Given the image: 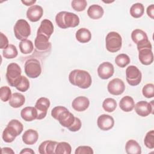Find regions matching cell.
Returning a JSON list of instances; mask_svg holds the SVG:
<instances>
[{
	"label": "cell",
	"instance_id": "ee69618b",
	"mask_svg": "<svg viewBox=\"0 0 154 154\" xmlns=\"http://www.w3.org/2000/svg\"><path fill=\"white\" fill-rule=\"evenodd\" d=\"M1 153L2 154H14V152L10 147H2L1 149Z\"/></svg>",
	"mask_w": 154,
	"mask_h": 154
},
{
	"label": "cell",
	"instance_id": "f546056e",
	"mask_svg": "<svg viewBox=\"0 0 154 154\" xmlns=\"http://www.w3.org/2000/svg\"><path fill=\"white\" fill-rule=\"evenodd\" d=\"M20 52L23 54H29L31 53L34 49L32 42L28 39L22 40L19 45Z\"/></svg>",
	"mask_w": 154,
	"mask_h": 154
},
{
	"label": "cell",
	"instance_id": "ac0fdd59",
	"mask_svg": "<svg viewBox=\"0 0 154 154\" xmlns=\"http://www.w3.org/2000/svg\"><path fill=\"white\" fill-rule=\"evenodd\" d=\"M54 32V25L52 22L47 19H43L38 29L37 30V34H43L48 38H50L51 35L53 34Z\"/></svg>",
	"mask_w": 154,
	"mask_h": 154
},
{
	"label": "cell",
	"instance_id": "30bf717a",
	"mask_svg": "<svg viewBox=\"0 0 154 154\" xmlns=\"http://www.w3.org/2000/svg\"><path fill=\"white\" fill-rule=\"evenodd\" d=\"M49 106L50 101L46 97H42L37 100L34 107L37 111V120H42L46 117Z\"/></svg>",
	"mask_w": 154,
	"mask_h": 154
},
{
	"label": "cell",
	"instance_id": "f35d334b",
	"mask_svg": "<svg viewBox=\"0 0 154 154\" xmlns=\"http://www.w3.org/2000/svg\"><path fill=\"white\" fill-rule=\"evenodd\" d=\"M143 95L146 98H152L154 96V85L153 84H146L142 89Z\"/></svg>",
	"mask_w": 154,
	"mask_h": 154
},
{
	"label": "cell",
	"instance_id": "f1b7e54d",
	"mask_svg": "<svg viewBox=\"0 0 154 154\" xmlns=\"http://www.w3.org/2000/svg\"><path fill=\"white\" fill-rule=\"evenodd\" d=\"M130 14L134 18L141 17L144 13V7L141 3L134 4L130 8Z\"/></svg>",
	"mask_w": 154,
	"mask_h": 154
},
{
	"label": "cell",
	"instance_id": "b9f144b4",
	"mask_svg": "<svg viewBox=\"0 0 154 154\" xmlns=\"http://www.w3.org/2000/svg\"><path fill=\"white\" fill-rule=\"evenodd\" d=\"M1 35V43H0V48L1 49H5L9 45L8 40L6 35H5L2 32L0 33Z\"/></svg>",
	"mask_w": 154,
	"mask_h": 154
},
{
	"label": "cell",
	"instance_id": "4316f807",
	"mask_svg": "<svg viewBox=\"0 0 154 154\" xmlns=\"http://www.w3.org/2000/svg\"><path fill=\"white\" fill-rule=\"evenodd\" d=\"M125 150L128 154H140L141 153V146L134 140H129L126 142Z\"/></svg>",
	"mask_w": 154,
	"mask_h": 154
},
{
	"label": "cell",
	"instance_id": "cb8c5ba5",
	"mask_svg": "<svg viewBox=\"0 0 154 154\" xmlns=\"http://www.w3.org/2000/svg\"><path fill=\"white\" fill-rule=\"evenodd\" d=\"M135 102L133 98L129 96H125L122 98L119 102L120 109L125 112H130L133 110Z\"/></svg>",
	"mask_w": 154,
	"mask_h": 154
},
{
	"label": "cell",
	"instance_id": "7a4b0ae2",
	"mask_svg": "<svg viewBox=\"0 0 154 154\" xmlns=\"http://www.w3.org/2000/svg\"><path fill=\"white\" fill-rule=\"evenodd\" d=\"M70 84L79 88L86 89L90 87L92 79L90 73L84 70L75 69L70 72L69 75Z\"/></svg>",
	"mask_w": 154,
	"mask_h": 154
},
{
	"label": "cell",
	"instance_id": "2e32d148",
	"mask_svg": "<svg viewBox=\"0 0 154 154\" xmlns=\"http://www.w3.org/2000/svg\"><path fill=\"white\" fill-rule=\"evenodd\" d=\"M43 14V10L42 7L38 5H34L27 10L26 17L31 22H35L41 19Z\"/></svg>",
	"mask_w": 154,
	"mask_h": 154
},
{
	"label": "cell",
	"instance_id": "3957f363",
	"mask_svg": "<svg viewBox=\"0 0 154 154\" xmlns=\"http://www.w3.org/2000/svg\"><path fill=\"white\" fill-rule=\"evenodd\" d=\"M55 22L58 26L62 29L75 28L79 23V18L75 13L68 11H60L55 16Z\"/></svg>",
	"mask_w": 154,
	"mask_h": 154
},
{
	"label": "cell",
	"instance_id": "6da1fadb",
	"mask_svg": "<svg viewBox=\"0 0 154 154\" xmlns=\"http://www.w3.org/2000/svg\"><path fill=\"white\" fill-rule=\"evenodd\" d=\"M52 117L58 120L63 127L67 128L70 131H78L82 126L80 119L76 117L66 107L57 106L51 111Z\"/></svg>",
	"mask_w": 154,
	"mask_h": 154
},
{
	"label": "cell",
	"instance_id": "e0dca14e",
	"mask_svg": "<svg viewBox=\"0 0 154 154\" xmlns=\"http://www.w3.org/2000/svg\"><path fill=\"white\" fill-rule=\"evenodd\" d=\"M90 105L89 99L85 96H78L73 99L72 103V108L78 112L86 110Z\"/></svg>",
	"mask_w": 154,
	"mask_h": 154
},
{
	"label": "cell",
	"instance_id": "7c38bea8",
	"mask_svg": "<svg viewBox=\"0 0 154 154\" xmlns=\"http://www.w3.org/2000/svg\"><path fill=\"white\" fill-rule=\"evenodd\" d=\"M114 72L113 65L109 62L101 63L97 68L98 76L102 79H107L111 77Z\"/></svg>",
	"mask_w": 154,
	"mask_h": 154
},
{
	"label": "cell",
	"instance_id": "83f0119b",
	"mask_svg": "<svg viewBox=\"0 0 154 154\" xmlns=\"http://www.w3.org/2000/svg\"><path fill=\"white\" fill-rule=\"evenodd\" d=\"M131 38L132 41L137 45L148 40V37L144 31L140 29H135L131 33Z\"/></svg>",
	"mask_w": 154,
	"mask_h": 154
},
{
	"label": "cell",
	"instance_id": "7bdbcfd3",
	"mask_svg": "<svg viewBox=\"0 0 154 154\" xmlns=\"http://www.w3.org/2000/svg\"><path fill=\"white\" fill-rule=\"evenodd\" d=\"M147 14L149 17L151 19H153L154 16V5L151 4L150 5L148 6L147 8Z\"/></svg>",
	"mask_w": 154,
	"mask_h": 154
},
{
	"label": "cell",
	"instance_id": "9a60e30c",
	"mask_svg": "<svg viewBox=\"0 0 154 154\" xmlns=\"http://www.w3.org/2000/svg\"><path fill=\"white\" fill-rule=\"evenodd\" d=\"M5 129L11 135L16 138L22 133L23 129V126L20 122L16 119H13L8 122Z\"/></svg>",
	"mask_w": 154,
	"mask_h": 154
},
{
	"label": "cell",
	"instance_id": "d6986e66",
	"mask_svg": "<svg viewBox=\"0 0 154 154\" xmlns=\"http://www.w3.org/2000/svg\"><path fill=\"white\" fill-rule=\"evenodd\" d=\"M49 38L43 35L37 34L34 40V45L35 48L39 51H45L48 49L51 46L49 42Z\"/></svg>",
	"mask_w": 154,
	"mask_h": 154
},
{
	"label": "cell",
	"instance_id": "74e56055",
	"mask_svg": "<svg viewBox=\"0 0 154 154\" xmlns=\"http://www.w3.org/2000/svg\"><path fill=\"white\" fill-rule=\"evenodd\" d=\"M11 91L9 87L3 86L0 88V98L3 102H7L10 100L11 97Z\"/></svg>",
	"mask_w": 154,
	"mask_h": 154
},
{
	"label": "cell",
	"instance_id": "52a82bcc",
	"mask_svg": "<svg viewBox=\"0 0 154 154\" xmlns=\"http://www.w3.org/2000/svg\"><path fill=\"white\" fill-rule=\"evenodd\" d=\"M25 73L30 78H36L42 73V67L38 60L31 58L27 60L24 66Z\"/></svg>",
	"mask_w": 154,
	"mask_h": 154
},
{
	"label": "cell",
	"instance_id": "5b68a950",
	"mask_svg": "<svg viewBox=\"0 0 154 154\" xmlns=\"http://www.w3.org/2000/svg\"><path fill=\"white\" fill-rule=\"evenodd\" d=\"M14 33L17 39L26 40L31 34V27L25 19L18 20L14 26Z\"/></svg>",
	"mask_w": 154,
	"mask_h": 154
},
{
	"label": "cell",
	"instance_id": "ab89813d",
	"mask_svg": "<svg viewBox=\"0 0 154 154\" xmlns=\"http://www.w3.org/2000/svg\"><path fill=\"white\" fill-rule=\"evenodd\" d=\"M92 148L87 146H81L78 147L75 152V154H93Z\"/></svg>",
	"mask_w": 154,
	"mask_h": 154
},
{
	"label": "cell",
	"instance_id": "603a6c76",
	"mask_svg": "<svg viewBox=\"0 0 154 154\" xmlns=\"http://www.w3.org/2000/svg\"><path fill=\"white\" fill-rule=\"evenodd\" d=\"M104 13L103 8L97 4H93L89 7L87 10V14L92 19H99L101 18Z\"/></svg>",
	"mask_w": 154,
	"mask_h": 154
},
{
	"label": "cell",
	"instance_id": "1f68e13d",
	"mask_svg": "<svg viewBox=\"0 0 154 154\" xmlns=\"http://www.w3.org/2000/svg\"><path fill=\"white\" fill-rule=\"evenodd\" d=\"M3 57L7 59H12L16 58L18 55V52L16 47L13 45H9L8 47L2 51Z\"/></svg>",
	"mask_w": 154,
	"mask_h": 154
},
{
	"label": "cell",
	"instance_id": "484cf974",
	"mask_svg": "<svg viewBox=\"0 0 154 154\" xmlns=\"http://www.w3.org/2000/svg\"><path fill=\"white\" fill-rule=\"evenodd\" d=\"M25 102V97L23 94L19 93H14L9 100V105L13 108H17L22 106Z\"/></svg>",
	"mask_w": 154,
	"mask_h": 154
},
{
	"label": "cell",
	"instance_id": "4fadbf2b",
	"mask_svg": "<svg viewBox=\"0 0 154 154\" xmlns=\"http://www.w3.org/2000/svg\"><path fill=\"white\" fill-rule=\"evenodd\" d=\"M97 125L100 129L108 131L113 128L114 120L112 116L108 114H102L97 119Z\"/></svg>",
	"mask_w": 154,
	"mask_h": 154
},
{
	"label": "cell",
	"instance_id": "836d02e7",
	"mask_svg": "<svg viewBox=\"0 0 154 154\" xmlns=\"http://www.w3.org/2000/svg\"><path fill=\"white\" fill-rule=\"evenodd\" d=\"M14 87L19 91L25 92L29 88V82L26 77L22 75Z\"/></svg>",
	"mask_w": 154,
	"mask_h": 154
},
{
	"label": "cell",
	"instance_id": "ffe728a7",
	"mask_svg": "<svg viewBox=\"0 0 154 154\" xmlns=\"http://www.w3.org/2000/svg\"><path fill=\"white\" fill-rule=\"evenodd\" d=\"M58 143L57 141L46 140L42 142L38 147V152L40 154H54Z\"/></svg>",
	"mask_w": 154,
	"mask_h": 154
},
{
	"label": "cell",
	"instance_id": "e575fe53",
	"mask_svg": "<svg viewBox=\"0 0 154 154\" xmlns=\"http://www.w3.org/2000/svg\"><path fill=\"white\" fill-rule=\"evenodd\" d=\"M131 61L129 56L125 54H119L115 58L116 64L120 67L123 68L129 64Z\"/></svg>",
	"mask_w": 154,
	"mask_h": 154
},
{
	"label": "cell",
	"instance_id": "4dcf8cb0",
	"mask_svg": "<svg viewBox=\"0 0 154 154\" xmlns=\"http://www.w3.org/2000/svg\"><path fill=\"white\" fill-rule=\"evenodd\" d=\"M71 152V146L68 143L64 141L58 143L55 150L56 154H70Z\"/></svg>",
	"mask_w": 154,
	"mask_h": 154
},
{
	"label": "cell",
	"instance_id": "44dd1931",
	"mask_svg": "<svg viewBox=\"0 0 154 154\" xmlns=\"http://www.w3.org/2000/svg\"><path fill=\"white\" fill-rule=\"evenodd\" d=\"M20 116L25 121L31 122L37 119V111L35 107L26 106L21 110Z\"/></svg>",
	"mask_w": 154,
	"mask_h": 154
},
{
	"label": "cell",
	"instance_id": "d6a6232c",
	"mask_svg": "<svg viewBox=\"0 0 154 154\" xmlns=\"http://www.w3.org/2000/svg\"><path fill=\"white\" fill-rule=\"evenodd\" d=\"M102 107L105 111L111 112L117 108V102L112 98H106L102 103Z\"/></svg>",
	"mask_w": 154,
	"mask_h": 154
},
{
	"label": "cell",
	"instance_id": "277c9868",
	"mask_svg": "<svg viewBox=\"0 0 154 154\" xmlns=\"http://www.w3.org/2000/svg\"><path fill=\"white\" fill-rule=\"evenodd\" d=\"M106 49L108 51L114 53L119 51L122 46V38L117 32H109L105 38Z\"/></svg>",
	"mask_w": 154,
	"mask_h": 154
},
{
	"label": "cell",
	"instance_id": "8fae6325",
	"mask_svg": "<svg viewBox=\"0 0 154 154\" xmlns=\"http://www.w3.org/2000/svg\"><path fill=\"white\" fill-rule=\"evenodd\" d=\"M107 88L110 94L115 96H119L124 92L125 90V85L122 79L119 78H114L109 82Z\"/></svg>",
	"mask_w": 154,
	"mask_h": 154
},
{
	"label": "cell",
	"instance_id": "d4e9b609",
	"mask_svg": "<svg viewBox=\"0 0 154 154\" xmlns=\"http://www.w3.org/2000/svg\"><path fill=\"white\" fill-rule=\"evenodd\" d=\"M75 37L79 42L85 43L90 41L91 38V33L88 29L81 28L76 31Z\"/></svg>",
	"mask_w": 154,
	"mask_h": 154
},
{
	"label": "cell",
	"instance_id": "7402d4cb",
	"mask_svg": "<svg viewBox=\"0 0 154 154\" xmlns=\"http://www.w3.org/2000/svg\"><path fill=\"white\" fill-rule=\"evenodd\" d=\"M38 138V132L34 129H29L26 130L22 135L23 142L27 145L35 144Z\"/></svg>",
	"mask_w": 154,
	"mask_h": 154
},
{
	"label": "cell",
	"instance_id": "5bb4252c",
	"mask_svg": "<svg viewBox=\"0 0 154 154\" xmlns=\"http://www.w3.org/2000/svg\"><path fill=\"white\" fill-rule=\"evenodd\" d=\"M138 51V58L140 63L143 65H150L153 61V55L152 48H143Z\"/></svg>",
	"mask_w": 154,
	"mask_h": 154
},
{
	"label": "cell",
	"instance_id": "d590c367",
	"mask_svg": "<svg viewBox=\"0 0 154 154\" xmlns=\"http://www.w3.org/2000/svg\"><path fill=\"white\" fill-rule=\"evenodd\" d=\"M71 5L74 10L79 12L85 9L87 2L85 0H73L72 1Z\"/></svg>",
	"mask_w": 154,
	"mask_h": 154
},
{
	"label": "cell",
	"instance_id": "bcb514c9",
	"mask_svg": "<svg viewBox=\"0 0 154 154\" xmlns=\"http://www.w3.org/2000/svg\"><path fill=\"white\" fill-rule=\"evenodd\" d=\"M24 5H25L26 6H31V5H33L34 3H35L36 2V1H33V0H32V1H21Z\"/></svg>",
	"mask_w": 154,
	"mask_h": 154
},
{
	"label": "cell",
	"instance_id": "60d3db41",
	"mask_svg": "<svg viewBox=\"0 0 154 154\" xmlns=\"http://www.w3.org/2000/svg\"><path fill=\"white\" fill-rule=\"evenodd\" d=\"M2 137V139H3L4 141H5V143H8L13 142L16 138L15 137L11 135L5 129L3 131Z\"/></svg>",
	"mask_w": 154,
	"mask_h": 154
},
{
	"label": "cell",
	"instance_id": "8992f818",
	"mask_svg": "<svg viewBox=\"0 0 154 154\" xmlns=\"http://www.w3.org/2000/svg\"><path fill=\"white\" fill-rule=\"evenodd\" d=\"M21 73V69L17 63H11L9 64L6 72V79L8 84L11 87H15L22 76Z\"/></svg>",
	"mask_w": 154,
	"mask_h": 154
},
{
	"label": "cell",
	"instance_id": "ba28073f",
	"mask_svg": "<svg viewBox=\"0 0 154 154\" xmlns=\"http://www.w3.org/2000/svg\"><path fill=\"white\" fill-rule=\"evenodd\" d=\"M142 74L140 70L135 66H129L126 69V79L131 86L138 85L141 81Z\"/></svg>",
	"mask_w": 154,
	"mask_h": 154
},
{
	"label": "cell",
	"instance_id": "9c48e42d",
	"mask_svg": "<svg viewBox=\"0 0 154 154\" xmlns=\"http://www.w3.org/2000/svg\"><path fill=\"white\" fill-rule=\"evenodd\" d=\"M136 113L141 117H146L150 114H153V100L150 103L141 100L138 102L134 106Z\"/></svg>",
	"mask_w": 154,
	"mask_h": 154
},
{
	"label": "cell",
	"instance_id": "8d00e7d4",
	"mask_svg": "<svg viewBox=\"0 0 154 154\" xmlns=\"http://www.w3.org/2000/svg\"><path fill=\"white\" fill-rule=\"evenodd\" d=\"M144 143L145 146L150 149H152L154 148V131L153 130H151L149 131L144 140Z\"/></svg>",
	"mask_w": 154,
	"mask_h": 154
},
{
	"label": "cell",
	"instance_id": "f6af8a7d",
	"mask_svg": "<svg viewBox=\"0 0 154 154\" xmlns=\"http://www.w3.org/2000/svg\"><path fill=\"white\" fill-rule=\"evenodd\" d=\"M20 154H22V153H31V154H34V150H32L31 149H29V148H25L23 149H22L20 152Z\"/></svg>",
	"mask_w": 154,
	"mask_h": 154
}]
</instances>
